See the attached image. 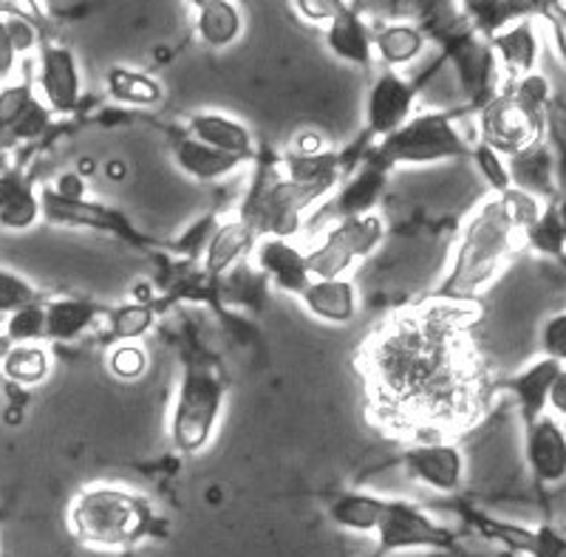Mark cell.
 Wrapping results in <instances>:
<instances>
[{
    "label": "cell",
    "instance_id": "6da1fadb",
    "mask_svg": "<svg viewBox=\"0 0 566 557\" xmlns=\"http://www.w3.org/2000/svg\"><path fill=\"white\" fill-rule=\"evenodd\" d=\"M476 306L428 297L394 312L360 346V377L374 419L422 439H444L476 422L488 371L473 343Z\"/></svg>",
    "mask_w": 566,
    "mask_h": 557
},
{
    "label": "cell",
    "instance_id": "7a4b0ae2",
    "mask_svg": "<svg viewBox=\"0 0 566 557\" xmlns=\"http://www.w3.org/2000/svg\"><path fill=\"white\" fill-rule=\"evenodd\" d=\"M515 235L518 230L510 221L499 196L484 201L462 227L451 270L431 297L462 303L476 301L515 252Z\"/></svg>",
    "mask_w": 566,
    "mask_h": 557
},
{
    "label": "cell",
    "instance_id": "3957f363",
    "mask_svg": "<svg viewBox=\"0 0 566 557\" xmlns=\"http://www.w3.org/2000/svg\"><path fill=\"white\" fill-rule=\"evenodd\" d=\"M71 529L83 544L125 549L150 532V504L123 487H88L71 504Z\"/></svg>",
    "mask_w": 566,
    "mask_h": 557
},
{
    "label": "cell",
    "instance_id": "277c9868",
    "mask_svg": "<svg viewBox=\"0 0 566 557\" xmlns=\"http://www.w3.org/2000/svg\"><path fill=\"white\" fill-rule=\"evenodd\" d=\"M227 388L210 366H187L170 413V442L179 453L196 455L210 444L224 410Z\"/></svg>",
    "mask_w": 566,
    "mask_h": 557
},
{
    "label": "cell",
    "instance_id": "5b68a950",
    "mask_svg": "<svg viewBox=\"0 0 566 557\" xmlns=\"http://www.w3.org/2000/svg\"><path fill=\"white\" fill-rule=\"evenodd\" d=\"M326 196H332V190L321 185H297L281 170L264 174L241 204L239 218L252 227L258 238H292L301 230L303 212Z\"/></svg>",
    "mask_w": 566,
    "mask_h": 557
},
{
    "label": "cell",
    "instance_id": "8992f818",
    "mask_svg": "<svg viewBox=\"0 0 566 557\" xmlns=\"http://www.w3.org/2000/svg\"><path fill=\"white\" fill-rule=\"evenodd\" d=\"M371 156L394 170L402 165H437V161L464 159L470 156V145L462 139L451 114L431 111V114L411 116L406 125H399L394 134L380 139Z\"/></svg>",
    "mask_w": 566,
    "mask_h": 557
},
{
    "label": "cell",
    "instance_id": "52a82bcc",
    "mask_svg": "<svg viewBox=\"0 0 566 557\" xmlns=\"http://www.w3.org/2000/svg\"><path fill=\"white\" fill-rule=\"evenodd\" d=\"M386 241V221L377 212L357 218H340L332 230H326L321 244L306 252L312 281L343 277L357 261H366L380 250Z\"/></svg>",
    "mask_w": 566,
    "mask_h": 557
},
{
    "label": "cell",
    "instance_id": "ba28073f",
    "mask_svg": "<svg viewBox=\"0 0 566 557\" xmlns=\"http://www.w3.org/2000/svg\"><path fill=\"white\" fill-rule=\"evenodd\" d=\"M544 116L518 103L513 94H495L479 111L482 145L502 154L504 159L524 154L538 141H547L544 139Z\"/></svg>",
    "mask_w": 566,
    "mask_h": 557
},
{
    "label": "cell",
    "instance_id": "9c48e42d",
    "mask_svg": "<svg viewBox=\"0 0 566 557\" xmlns=\"http://www.w3.org/2000/svg\"><path fill=\"white\" fill-rule=\"evenodd\" d=\"M380 555L406 549H453L457 535L448 526L437 524L411 501H386L377 521Z\"/></svg>",
    "mask_w": 566,
    "mask_h": 557
},
{
    "label": "cell",
    "instance_id": "30bf717a",
    "mask_svg": "<svg viewBox=\"0 0 566 557\" xmlns=\"http://www.w3.org/2000/svg\"><path fill=\"white\" fill-rule=\"evenodd\" d=\"M52 119L54 114L34 94V85L29 80L0 88V145L3 148L43 139L45 130L52 128Z\"/></svg>",
    "mask_w": 566,
    "mask_h": 557
},
{
    "label": "cell",
    "instance_id": "8fae6325",
    "mask_svg": "<svg viewBox=\"0 0 566 557\" xmlns=\"http://www.w3.org/2000/svg\"><path fill=\"white\" fill-rule=\"evenodd\" d=\"M402 467L408 479L437 493H457L464 481L462 450L444 439H422V442L408 444L402 453Z\"/></svg>",
    "mask_w": 566,
    "mask_h": 557
},
{
    "label": "cell",
    "instance_id": "7c38bea8",
    "mask_svg": "<svg viewBox=\"0 0 566 557\" xmlns=\"http://www.w3.org/2000/svg\"><path fill=\"white\" fill-rule=\"evenodd\" d=\"M444 43H448V57L457 69L462 91L470 103L482 108L495 96V80H499V60L493 49L470 32H451Z\"/></svg>",
    "mask_w": 566,
    "mask_h": 557
},
{
    "label": "cell",
    "instance_id": "4fadbf2b",
    "mask_svg": "<svg viewBox=\"0 0 566 557\" xmlns=\"http://www.w3.org/2000/svg\"><path fill=\"white\" fill-rule=\"evenodd\" d=\"M413 103H417V85L399 77L397 71L388 69L386 74L374 80L366 103V128L368 136L386 139L388 134L406 125L413 116Z\"/></svg>",
    "mask_w": 566,
    "mask_h": 557
},
{
    "label": "cell",
    "instance_id": "5bb4252c",
    "mask_svg": "<svg viewBox=\"0 0 566 557\" xmlns=\"http://www.w3.org/2000/svg\"><path fill=\"white\" fill-rule=\"evenodd\" d=\"M524 455L535 484L558 487L566 479V433L558 417L541 413L535 422L524 424Z\"/></svg>",
    "mask_w": 566,
    "mask_h": 557
},
{
    "label": "cell",
    "instance_id": "9a60e30c",
    "mask_svg": "<svg viewBox=\"0 0 566 557\" xmlns=\"http://www.w3.org/2000/svg\"><path fill=\"white\" fill-rule=\"evenodd\" d=\"M40 91L52 114H74L83 99L77 57L71 49L57 43L40 45Z\"/></svg>",
    "mask_w": 566,
    "mask_h": 557
},
{
    "label": "cell",
    "instance_id": "2e32d148",
    "mask_svg": "<svg viewBox=\"0 0 566 557\" xmlns=\"http://www.w3.org/2000/svg\"><path fill=\"white\" fill-rule=\"evenodd\" d=\"M40 218H45L49 224L57 227H88V230L111 232V235H119L125 238V241H136V244H139V238L134 235L128 221H125L116 210L88 199L65 201L60 199L52 187H43V190H40Z\"/></svg>",
    "mask_w": 566,
    "mask_h": 557
},
{
    "label": "cell",
    "instance_id": "e0dca14e",
    "mask_svg": "<svg viewBox=\"0 0 566 557\" xmlns=\"http://www.w3.org/2000/svg\"><path fill=\"white\" fill-rule=\"evenodd\" d=\"M258 270L264 272V281L286 292V295H303V288L312 283L306 252L297 250L290 238H258L255 244Z\"/></svg>",
    "mask_w": 566,
    "mask_h": 557
},
{
    "label": "cell",
    "instance_id": "ac0fdd59",
    "mask_svg": "<svg viewBox=\"0 0 566 557\" xmlns=\"http://www.w3.org/2000/svg\"><path fill=\"white\" fill-rule=\"evenodd\" d=\"M388 176H391V170L368 154L366 165L357 167L346 181L337 185L340 187V190H335L337 221H340V218L368 216V212L377 210L388 190Z\"/></svg>",
    "mask_w": 566,
    "mask_h": 557
},
{
    "label": "cell",
    "instance_id": "d6986e66",
    "mask_svg": "<svg viewBox=\"0 0 566 557\" xmlns=\"http://www.w3.org/2000/svg\"><path fill=\"white\" fill-rule=\"evenodd\" d=\"M564 362L553 357L535 359L533 366L524 368L522 374L510 377L507 382H502L504 391L515 399L518 404V413H522L524 424L535 422L541 413H549V391H553L555 379L564 377Z\"/></svg>",
    "mask_w": 566,
    "mask_h": 557
},
{
    "label": "cell",
    "instance_id": "ffe728a7",
    "mask_svg": "<svg viewBox=\"0 0 566 557\" xmlns=\"http://www.w3.org/2000/svg\"><path fill=\"white\" fill-rule=\"evenodd\" d=\"M258 244V235L250 224H244L239 216L224 224L212 227L205 244V272L210 277L227 275L244 255H250Z\"/></svg>",
    "mask_w": 566,
    "mask_h": 557
},
{
    "label": "cell",
    "instance_id": "44dd1931",
    "mask_svg": "<svg viewBox=\"0 0 566 557\" xmlns=\"http://www.w3.org/2000/svg\"><path fill=\"white\" fill-rule=\"evenodd\" d=\"M301 303L312 317L323 323H337L346 326L357 314V288L346 277H326V281H312L303 288Z\"/></svg>",
    "mask_w": 566,
    "mask_h": 557
},
{
    "label": "cell",
    "instance_id": "7402d4cb",
    "mask_svg": "<svg viewBox=\"0 0 566 557\" xmlns=\"http://www.w3.org/2000/svg\"><path fill=\"white\" fill-rule=\"evenodd\" d=\"M490 49H493L495 60H502L507 74L515 80L524 74H533L535 63H538V34L533 29V20L522 18L515 20L510 29H502L490 38Z\"/></svg>",
    "mask_w": 566,
    "mask_h": 557
},
{
    "label": "cell",
    "instance_id": "603a6c76",
    "mask_svg": "<svg viewBox=\"0 0 566 557\" xmlns=\"http://www.w3.org/2000/svg\"><path fill=\"white\" fill-rule=\"evenodd\" d=\"M174 159L176 165L185 170L187 176H193L196 181H219L224 176H232L235 170L247 165L250 159H241V156L224 154L219 148H210L199 139H181L174 145Z\"/></svg>",
    "mask_w": 566,
    "mask_h": 557
},
{
    "label": "cell",
    "instance_id": "cb8c5ba5",
    "mask_svg": "<svg viewBox=\"0 0 566 557\" xmlns=\"http://www.w3.org/2000/svg\"><path fill=\"white\" fill-rule=\"evenodd\" d=\"M103 314L105 312L97 303L83 301V297H57V301H49L45 303V340H77V337H83Z\"/></svg>",
    "mask_w": 566,
    "mask_h": 557
},
{
    "label": "cell",
    "instance_id": "d4e9b609",
    "mask_svg": "<svg viewBox=\"0 0 566 557\" xmlns=\"http://www.w3.org/2000/svg\"><path fill=\"white\" fill-rule=\"evenodd\" d=\"M190 136L210 148H219L224 154L252 159V134L232 116L219 111H205V114L190 116Z\"/></svg>",
    "mask_w": 566,
    "mask_h": 557
},
{
    "label": "cell",
    "instance_id": "484cf974",
    "mask_svg": "<svg viewBox=\"0 0 566 557\" xmlns=\"http://www.w3.org/2000/svg\"><path fill=\"white\" fill-rule=\"evenodd\" d=\"M326 45L328 52L335 54V57H340L343 63L363 65V69L371 65L374 34L354 9H348V12H343L340 18H335L328 23Z\"/></svg>",
    "mask_w": 566,
    "mask_h": 557
},
{
    "label": "cell",
    "instance_id": "4316f807",
    "mask_svg": "<svg viewBox=\"0 0 566 557\" xmlns=\"http://www.w3.org/2000/svg\"><path fill=\"white\" fill-rule=\"evenodd\" d=\"M281 174L297 185H321L335 192L343 181V156L332 148H323L317 154H290L283 156Z\"/></svg>",
    "mask_w": 566,
    "mask_h": 557
},
{
    "label": "cell",
    "instance_id": "83f0119b",
    "mask_svg": "<svg viewBox=\"0 0 566 557\" xmlns=\"http://www.w3.org/2000/svg\"><path fill=\"white\" fill-rule=\"evenodd\" d=\"M510 181L518 190H527L533 196H544V192H555V170H558V159H553L547 141H538L530 150L518 156H510Z\"/></svg>",
    "mask_w": 566,
    "mask_h": 557
},
{
    "label": "cell",
    "instance_id": "f1b7e54d",
    "mask_svg": "<svg viewBox=\"0 0 566 557\" xmlns=\"http://www.w3.org/2000/svg\"><path fill=\"white\" fill-rule=\"evenodd\" d=\"M49 371H52V357L43 348V343L9 346L0 354V374L18 388H34L49 377Z\"/></svg>",
    "mask_w": 566,
    "mask_h": 557
},
{
    "label": "cell",
    "instance_id": "f546056e",
    "mask_svg": "<svg viewBox=\"0 0 566 557\" xmlns=\"http://www.w3.org/2000/svg\"><path fill=\"white\" fill-rule=\"evenodd\" d=\"M522 235L533 252H538V255H544V258H555V261H564L566 224H564V210H560L558 196L544 204L541 216L535 218V224L527 227Z\"/></svg>",
    "mask_w": 566,
    "mask_h": 557
},
{
    "label": "cell",
    "instance_id": "4dcf8cb0",
    "mask_svg": "<svg viewBox=\"0 0 566 557\" xmlns=\"http://www.w3.org/2000/svg\"><path fill=\"white\" fill-rule=\"evenodd\" d=\"M244 20L235 9L232 0H216L210 7L199 9V20H196V32H199L201 43L210 49H227L241 38Z\"/></svg>",
    "mask_w": 566,
    "mask_h": 557
},
{
    "label": "cell",
    "instance_id": "1f68e13d",
    "mask_svg": "<svg viewBox=\"0 0 566 557\" xmlns=\"http://www.w3.org/2000/svg\"><path fill=\"white\" fill-rule=\"evenodd\" d=\"M374 49H377L382 63L394 71L399 65L413 63L422 54L424 34L422 29L411 27V23H391V27L374 34Z\"/></svg>",
    "mask_w": 566,
    "mask_h": 557
},
{
    "label": "cell",
    "instance_id": "d6a6232c",
    "mask_svg": "<svg viewBox=\"0 0 566 557\" xmlns=\"http://www.w3.org/2000/svg\"><path fill=\"white\" fill-rule=\"evenodd\" d=\"M386 498L368 493H343L328 504V518L337 526H346L354 532H374L380 521Z\"/></svg>",
    "mask_w": 566,
    "mask_h": 557
},
{
    "label": "cell",
    "instance_id": "836d02e7",
    "mask_svg": "<svg viewBox=\"0 0 566 557\" xmlns=\"http://www.w3.org/2000/svg\"><path fill=\"white\" fill-rule=\"evenodd\" d=\"M108 317V332L114 343H139L145 334L154 328L156 308L148 301H134L123 303V306H114L111 312H105Z\"/></svg>",
    "mask_w": 566,
    "mask_h": 557
},
{
    "label": "cell",
    "instance_id": "e575fe53",
    "mask_svg": "<svg viewBox=\"0 0 566 557\" xmlns=\"http://www.w3.org/2000/svg\"><path fill=\"white\" fill-rule=\"evenodd\" d=\"M108 91L114 99L128 105H156L161 99V85L148 74L130 69H111Z\"/></svg>",
    "mask_w": 566,
    "mask_h": 557
},
{
    "label": "cell",
    "instance_id": "d590c367",
    "mask_svg": "<svg viewBox=\"0 0 566 557\" xmlns=\"http://www.w3.org/2000/svg\"><path fill=\"white\" fill-rule=\"evenodd\" d=\"M3 337L9 346H23V343H43L45 340V303H29L18 312L7 314L3 323Z\"/></svg>",
    "mask_w": 566,
    "mask_h": 557
},
{
    "label": "cell",
    "instance_id": "8d00e7d4",
    "mask_svg": "<svg viewBox=\"0 0 566 557\" xmlns=\"http://www.w3.org/2000/svg\"><path fill=\"white\" fill-rule=\"evenodd\" d=\"M470 518H473V524H476V529L482 532L484 538L502 544L504 549L515 551V555H527V557L530 551H533L535 529H527V526H518V524H507V521L488 518V515H479V513H473Z\"/></svg>",
    "mask_w": 566,
    "mask_h": 557
},
{
    "label": "cell",
    "instance_id": "74e56055",
    "mask_svg": "<svg viewBox=\"0 0 566 557\" xmlns=\"http://www.w3.org/2000/svg\"><path fill=\"white\" fill-rule=\"evenodd\" d=\"M108 368L116 379L134 382V379H142L148 371V354L139 343H114L108 354Z\"/></svg>",
    "mask_w": 566,
    "mask_h": 557
},
{
    "label": "cell",
    "instance_id": "f35d334b",
    "mask_svg": "<svg viewBox=\"0 0 566 557\" xmlns=\"http://www.w3.org/2000/svg\"><path fill=\"white\" fill-rule=\"evenodd\" d=\"M470 159H473L476 170L482 174V179L488 181V187L495 192V196H502L504 190L513 187V181H510L507 159H504L502 154H495L493 148H488V145L479 141L476 148H470Z\"/></svg>",
    "mask_w": 566,
    "mask_h": 557
},
{
    "label": "cell",
    "instance_id": "ab89813d",
    "mask_svg": "<svg viewBox=\"0 0 566 557\" xmlns=\"http://www.w3.org/2000/svg\"><path fill=\"white\" fill-rule=\"evenodd\" d=\"M499 201L504 204L510 221H513V227L518 232H524L527 227H533L535 218H538L541 210H544V201H541L538 196H533V192H527V190H518V187H510V190H504L502 196H499Z\"/></svg>",
    "mask_w": 566,
    "mask_h": 557
},
{
    "label": "cell",
    "instance_id": "60d3db41",
    "mask_svg": "<svg viewBox=\"0 0 566 557\" xmlns=\"http://www.w3.org/2000/svg\"><path fill=\"white\" fill-rule=\"evenodd\" d=\"M38 301L40 292L27 281V277L18 275V272L0 270V314H3V317Z\"/></svg>",
    "mask_w": 566,
    "mask_h": 557
},
{
    "label": "cell",
    "instance_id": "b9f144b4",
    "mask_svg": "<svg viewBox=\"0 0 566 557\" xmlns=\"http://www.w3.org/2000/svg\"><path fill=\"white\" fill-rule=\"evenodd\" d=\"M510 94L518 99L522 105H527L530 111H535V114H547L549 103H553V94H549V83L547 77H541V74H524V77L515 80V88L510 91Z\"/></svg>",
    "mask_w": 566,
    "mask_h": 557
},
{
    "label": "cell",
    "instance_id": "7bdbcfd3",
    "mask_svg": "<svg viewBox=\"0 0 566 557\" xmlns=\"http://www.w3.org/2000/svg\"><path fill=\"white\" fill-rule=\"evenodd\" d=\"M3 23H7V34L12 40V49L18 54H27L40 45V23L29 18H20V14H3Z\"/></svg>",
    "mask_w": 566,
    "mask_h": 557
},
{
    "label": "cell",
    "instance_id": "ee69618b",
    "mask_svg": "<svg viewBox=\"0 0 566 557\" xmlns=\"http://www.w3.org/2000/svg\"><path fill=\"white\" fill-rule=\"evenodd\" d=\"M541 351L544 357H553L564 362L566 359V314H553L544 328H541Z\"/></svg>",
    "mask_w": 566,
    "mask_h": 557
},
{
    "label": "cell",
    "instance_id": "f6af8a7d",
    "mask_svg": "<svg viewBox=\"0 0 566 557\" xmlns=\"http://www.w3.org/2000/svg\"><path fill=\"white\" fill-rule=\"evenodd\" d=\"M295 7L310 23H332L352 9L346 0H295Z\"/></svg>",
    "mask_w": 566,
    "mask_h": 557
},
{
    "label": "cell",
    "instance_id": "bcb514c9",
    "mask_svg": "<svg viewBox=\"0 0 566 557\" xmlns=\"http://www.w3.org/2000/svg\"><path fill=\"white\" fill-rule=\"evenodd\" d=\"M530 557H566V540L555 526L541 524L535 529V546Z\"/></svg>",
    "mask_w": 566,
    "mask_h": 557
},
{
    "label": "cell",
    "instance_id": "7dc6e473",
    "mask_svg": "<svg viewBox=\"0 0 566 557\" xmlns=\"http://www.w3.org/2000/svg\"><path fill=\"white\" fill-rule=\"evenodd\" d=\"M34 181L32 176H27L23 170H0V210L9 204V201H14L18 196H23L27 190H32Z\"/></svg>",
    "mask_w": 566,
    "mask_h": 557
},
{
    "label": "cell",
    "instance_id": "c3c4849f",
    "mask_svg": "<svg viewBox=\"0 0 566 557\" xmlns=\"http://www.w3.org/2000/svg\"><path fill=\"white\" fill-rule=\"evenodd\" d=\"M52 190L65 201H83L85 199V179L77 174V170H65V174H60L57 179H54Z\"/></svg>",
    "mask_w": 566,
    "mask_h": 557
},
{
    "label": "cell",
    "instance_id": "681fc988",
    "mask_svg": "<svg viewBox=\"0 0 566 557\" xmlns=\"http://www.w3.org/2000/svg\"><path fill=\"white\" fill-rule=\"evenodd\" d=\"M18 63V52L12 49V40L7 34V23H3V14H0V80H7L14 71Z\"/></svg>",
    "mask_w": 566,
    "mask_h": 557
},
{
    "label": "cell",
    "instance_id": "f907efd6",
    "mask_svg": "<svg viewBox=\"0 0 566 557\" xmlns=\"http://www.w3.org/2000/svg\"><path fill=\"white\" fill-rule=\"evenodd\" d=\"M190 3H193L196 9H205V7H210V3H216V0H190Z\"/></svg>",
    "mask_w": 566,
    "mask_h": 557
},
{
    "label": "cell",
    "instance_id": "816d5d0a",
    "mask_svg": "<svg viewBox=\"0 0 566 557\" xmlns=\"http://www.w3.org/2000/svg\"><path fill=\"white\" fill-rule=\"evenodd\" d=\"M7 348H9V343H7V337H3V332H0V354L7 351Z\"/></svg>",
    "mask_w": 566,
    "mask_h": 557
}]
</instances>
